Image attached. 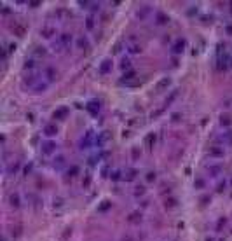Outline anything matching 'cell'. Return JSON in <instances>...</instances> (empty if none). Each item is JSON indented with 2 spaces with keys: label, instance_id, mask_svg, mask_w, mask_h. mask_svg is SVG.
<instances>
[{
  "label": "cell",
  "instance_id": "cell-2",
  "mask_svg": "<svg viewBox=\"0 0 232 241\" xmlns=\"http://www.w3.org/2000/svg\"><path fill=\"white\" fill-rule=\"evenodd\" d=\"M38 84V73L37 72H30V73H26L24 77H23V80H21V86L23 87H35Z\"/></svg>",
  "mask_w": 232,
  "mask_h": 241
},
{
  "label": "cell",
  "instance_id": "cell-35",
  "mask_svg": "<svg viewBox=\"0 0 232 241\" xmlns=\"http://www.w3.org/2000/svg\"><path fill=\"white\" fill-rule=\"evenodd\" d=\"M131 156H133L134 161H138V159H140V149H138V147H133V149H131Z\"/></svg>",
  "mask_w": 232,
  "mask_h": 241
},
{
  "label": "cell",
  "instance_id": "cell-22",
  "mask_svg": "<svg viewBox=\"0 0 232 241\" xmlns=\"http://www.w3.org/2000/svg\"><path fill=\"white\" fill-rule=\"evenodd\" d=\"M136 175H138V171H136L134 168H131V170L127 171V175H124V180H126V182H133V180L136 178Z\"/></svg>",
  "mask_w": 232,
  "mask_h": 241
},
{
  "label": "cell",
  "instance_id": "cell-46",
  "mask_svg": "<svg viewBox=\"0 0 232 241\" xmlns=\"http://www.w3.org/2000/svg\"><path fill=\"white\" fill-rule=\"evenodd\" d=\"M16 47H17L16 44H9V52H14V51H16Z\"/></svg>",
  "mask_w": 232,
  "mask_h": 241
},
{
  "label": "cell",
  "instance_id": "cell-47",
  "mask_svg": "<svg viewBox=\"0 0 232 241\" xmlns=\"http://www.w3.org/2000/svg\"><path fill=\"white\" fill-rule=\"evenodd\" d=\"M33 117H35V115H33V112H30V114H26V119H28L30 122H33Z\"/></svg>",
  "mask_w": 232,
  "mask_h": 241
},
{
  "label": "cell",
  "instance_id": "cell-50",
  "mask_svg": "<svg viewBox=\"0 0 232 241\" xmlns=\"http://www.w3.org/2000/svg\"><path fill=\"white\" fill-rule=\"evenodd\" d=\"M101 171H103V173H101V175H103V177H108V168H107V166H105V168H103V170H101Z\"/></svg>",
  "mask_w": 232,
  "mask_h": 241
},
{
  "label": "cell",
  "instance_id": "cell-26",
  "mask_svg": "<svg viewBox=\"0 0 232 241\" xmlns=\"http://www.w3.org/2000/svg\"><path fill=\"white\" fill-rule=\"evenodd\" d=\"M47 86H49V82H38L33 89H35V93H44L47 89Z\"/></svg>",
  "mask_w": 232,
  "mask_h": 241
},
{
  "label": "cell",
  "instance_id": "cell-31",
  "mask_svg": "<svg viewBox=\"0 0 232 241\" xmlns=\"http://www.w3.org/2000/svg\"><path fill=\"white\" fill-rule=\"evenodd\" d=\"M86 28H87V30H93V28H94V17H93V16H87V17H86Z\"/></svg>",
  "mask_w": 232,
  "mask_h": 241
},
{
  "label": "cell",
  "instance_id": "cell-45",
  "mask_svg": "<svg viewBox=\"0 0 232 241\" xmlns=\"http://www.w3.org/2000/svg\"><path fill=\"white\" fill-rule=\"evenodd\" d=\"M225 33H227V35H232V24H227V26H225Z\"/></svg>",
  "mask_w": 232,
  "mask_h": 241
},
{
  "label": "cell",
  "instance_id": "cell-13",
  "mask_svg": "<svg viewBox=\"0 0 232 241\" xmlns=\"http://www.w3.org/2000/svg\"><path fill=\"white\" fill-rule=\"evenodd\" d=\"M155 142H157V135H155V133H148V135L145 136V145H147V149H148V150H152V149H154Z\"/></svg>",
  "mask_w": 232,
  "mask_h": 241
},
{
  "label": "cell",
  "instance_id": "cell-44",
  "mask_svg": "<svg viewBox=\"0 0 232 241\" xmlns=\"http://www.w3.org/2000/svg\"><path fill=\"white\" fill-rule=\"evenodd\" d=\"M31 168H33V164H31V163H30V164H26V166H24V175H28V173L31 171Z\"/></svg>",
  "mask_w": 232,
  "mask_h": 241
},
{
  "label": "cell",
  "instance_id": "cell-49",
  "mask_svg": "<svg viewBox=\"0 0 232 241\" xmlns=\"http://www.w3.org/2000/svg\"><path fill=\"white\" fill-rule=\"evenodd\" d=\"M224 189H225V182H222V184H220V185H218V189H217V191H218V192H222V191H224Z\"/></svg>",
  "mask_w": 232,
  "mask_h": 241
},
{
  "label": "cell",
  "instance_id": "cell-36",
  "mask_svg": "<svg viewBox=\"0 0 232 241\" xmlns=\"http://www.w3.org/2000/svg\"><path fill=\"white\" fill-rule=\"evenodd\" d=\"M91 180H93V177H91V175L87 173V175H86V178L82 180V187H86V189H87V187L91 185Z\"/></svg>",
  "mask_w": 232,
  "mask_h": 241
},
{
  "label": "cell",
  "instance_id": "cell-20",
  "mask_svg": "<svg viewBox=\"0 0 232 241\" xmlns=\"http://www.w3.org/2000/svg\"><path fill=\"white\" fill-rule=\"evenodd\" d=\"M134 77H136V72H134V70H127V72H124V73H122V77H121V82L133 80Z\"/></svg>",
  "mask_w": 232,
  "mask_h": 241
},
{
  "label": "cell",
  "instance_id": "cell-32",
  "mask_svg": "<svg viewBox=\"0 0 232 241\" xmlns=\"http://www.w3.org/2000/svg\"><path fill=\"white\" fill-rule=\"evenodd\" d=\"M63 164H65V156H58V157L54 159V166H56V168H61Z\"/></svg>",
  "mask_w": 232,
  "mask_h": 241
},
{
  "label": "cell",
  "instance_id": "cell-8",
  "mask_svg": "<svg viewBox=\"0 0 232 241\" xmlns=\"http://www.w3.org/2000/svg\"><path fill=\"white\" fill-rule=\"evenodd\" d=\"M108 138H110V133H108V131H100V135H96V138H94V147L101 149L103 143H105Z\"/></svg>",
  "mask_w": 232,
  "mask_h": 241
},
{
  "label": "cell",
  "instance_id": "cell-38",
  "mask_svg": "<svg viewBox=\"0 0 232 241\" xmlns=\"http://www.w3.org/2000/svg\"><path fill=\"white\" fill-rule=\"evenodd\" d=\"M129 52H134V54H138V52H141V47H140L138 44H133V45H129Z\"/></svg>",
  "mask_w": 232,
  "mask_h": 241
},
{
  "label": "cell",
  "instance_id": "cell-19",
  "mask_svg": "<svg viewBox=\"0 0 232 241\" xmlns=\"http://www.w3.org/2000/svg\"><path fill=\"white\" fill-rule=\"evenodd\" d=\"M12 31H14V35H17V37H23V35L26 33V28H24L23 24H19V23H14V26H12Z\"/></svg>",
  "mask_w": 232,
  "mask_h": 241
},
{
  "label": "cell",
  "instance_id": "cell-34",
  "mask_svg": "<svg viewBox=\"0 0 232 241\" xmlns=\"http://www.w3.org/2000/svg\"><path fill=\"white\" fill-rule=\"evenodd\" d=\"M121 68H122V70H129V68H131V61H129L127 58H124L122 63H121Z\"/></svg>",
  "mask_w": 232,
  "mask_h": 241
},
{
  "label": "cell",
  "instance_id": "cell-41",
  "mask_svg": "<svg viewBox=\"0 0 232 241\" xmlns=\"http://www.w3.org/2000/svg\"><path fill=\"white\" fill-rule=\"evenodd\" d=\"M176 94H178V91H176V89H175V91H173V93H171V94H169V98H168V100H166V103H168V105H169V103H171V101H173V100H175V98H176Z\"/></svg>",
  "mask_w": 232,
  "mask_h": 241
},
{
  "label": "cell",
  "instance_id": "cell-11",
  "mask_svg": "<svg viewBox=\"0 0 232 241\" xmlns=\"http://www.w3.org/2000/svg\"><path fill=\"white\" fill-rule=\"evenodd\" d=\"M44 135L49 136V138L56 136V135H58V126H56V124H45V126H44Z\"/></svg>",
  "mask_w": 232,
  "mask_h": 241
},
{
  "label": "cell",
  "instance_id": "cell-30",
  "mask_svg": "<svg viewBox=\"0 0 232 241\" xmlns=\"http://www.w3.org/2000/svg\"><path fill=\"white\" fill-rule=\"evenodd\" d=\"M19 166H21V163L17 161V163H14V164H10V166L7 168V171H9L10 175H14V173H17V170H19Z\"/></svg>",
  "mask_w": 232,
  "mask_h": 241
},
{
  "label": "cell",
  "instance_id": "cell-17",
  "mask_svg": "<svg viewBox=\"0 0 232 241\" xmlns=\"http://www.w3.org/2000/svg\"><path fill=\"white\" fill-rule=\"evenodd\" d=\"M112 208V201H108V199H103L100 205H98V213H105V212H108Z\"/></svg>",
  "mask_w": 232,
  "mask_h": 241
},
{
  "label": "cell",
  "instance_id": "cell-42",
  "mask_svg": "<svg viewBox=\"0 0 232 241\" xmlns=\"http://www.w3.org/2000/svg\"><path fill=\"white\" fill-rule=\"evenodd\" d=\"M141 194H145V187L138 185V189H134V196H141Z\"/></svg>",
  "mask_w": 232,
  "mask_h": 241
},
{
  "label": "cell",
  "instance_id": "cell-40",
  "mask_svg": "<svg viewBox=\"0 0 232 241\" xmlns=\"http://www.w3.org/2000/svg\"><path fill=\"white\" fill-rule=\"evenodd\" d=\"M220 122L224 124V126H231L232 124V121L229 119V115H222V119H220Z\"/></svg>",
  "mask_w": 232,
  "mask_h": 241
},
{
  "label": "cell",
  "instance_id": "cell-29",
  "mask_svg": "<svg viewBox=\"0 0 232 241\" xmlns=\"http://www.w3.org/2000/svg\"><path fill=\"white\" fill-rule=\"evenodd\" d=\"M127 220H129V222H140V220H141V213H140V212H133V213L127 217Z\"/></svg>",
  "mask_w": 232,
  "mask_h": 241
},
{
  "label": "cell",
  "instance_id": "cell-6",
  "mask_svg": "<svg viewBox=\"0 0 232 241\" xmlns=\"http://www.w3.org/2000/svg\"><path fill=\"white\" fill-rule=\"evenodd\" d=\"M94 133H93V129H89L87 133H86V136L80 140V149H87V147H91V145H94Z\"/></svg>",
  "mask_w": 232,
  "mask_h": 241
},
{
  "label": "cell",
  "instance_id": "cell-16",
  "mask_svg": "<svg viewBox=\"0 0 232 241\" xmlns=\"http://www.w3.org/2000/svg\"><path fill=\"white\" fill-rule=\"evenodd\" d=\"M9 205H10L12 208H19V206H21V199H19V194H17V192H12V194L9 196Z\"/></svg>",
  "mask_w": 232,
  "mask_h": 241
},
{
  "label": "cell",
  "instance_id": "cell-51",
  "mask_svg": "<svg viewBox=\"0 0 232 241\" xmlns=\"http://www.w3.org/2000/svg\"><path fill=\"white\" fill-rule=\"evenodd\" d=\"M173 121H180V114H173Z\"/></svg>",
  "mask_w": 232,
  "mask_h": 241
},
{
  "label": "cell",
  "instance_id": "cell-18",
  "mask_svg": "<svg viewBox=\"0 0 232 241\" xmlns=\"http://www.w3.org/2000/svg\"><path fill=\"white\" fill-rule=\"evenodd\" d=\"M208 152H210V156H213V157H222V156H224V149H220L218 145H211Z\"/></svg>",
  "mask_w": 232,
  "mask_h": 241
},
{
  "label": "cell",
  "instance_id": "cell-5",
  "mask_svg": "<svg viewBox=\"0 0 232 241\" xmlns=\"http://www.w3.org/2000/svg\"><path fill=\"white\" fill-rule=\"evenodd\" d=\"M112 72V59L110 58H105L101 63H100V66H98V73L100 75H107V73H110Z\"/></svg>",
  "mask_w": 232,
  "mask_h": 241
},
{
  "label": "cell",
  "instance_id": "cell-7",
  "mask_svg": "<svg viewBox=\"0 0 232 241\" xmlns=\"http://www.w3.org/2000/svg\"><path fill=\"white\" fill-rule=\"evenodd\" d=\"M100 107H101V105H100V101H98V100H91L89 103H86V110H87L91 115H94V117L98 115V112H100Z\"/></svg>",
  "mask_w": 232,
  "mask_h": 241
},
{
  "label": "cell",
  "instance_id": "cell-27",
  "mask_svg": "<svg viewBox=\"0 0 232 241\" xmlns=\"http://www.w3.org/2000/svg\"><path fill=\"white\" fill-rule=\"evenodd\" d=\"M79 171H80V168H79L77 164H73L72 168H68V171H66V175L73 178V177H77V173H79Z\"/></svg>",
  "mask_w": 232,
  "mask_h": 241
},
{
  "label": "cell",
  "instance_id": "cell-33",
  "mask_svg": "<svg viewBox=\"0 0 232 241\" xmlns=\"http://www.w3.org/2000/svg\"><path fill=\"white\" fill-rule=\"evenodd\" d=\"M45 52H47L45 47H42V45H37V47H35V54H37V56H45Z\"/></svg>",
  "mask_w": 232,
  "mask_h": 241
},
{
  "label": "cell",
  "instance_id": "cell-12",
  "mask_svg": "<svg viewBox=\"0 0 232 241\" xmlns=\"http://www.w3.org/2000/svg\"><path fill=\"white\" fill-rule=\"evenodd\" d=\"M185 45H187L185 38H178V40L175 42V45H173V52H175V54H180V52H183V51H185Z\"/></svg>",
  "mask_w": 232,
  "mask_h": 241
},
{
  "label": "cell",
  "instance_id": "cell-3",
  "mask_svg": "<svg viewBox=\"0 0 232 241\" xmlns=\"http://www.w3.org/2000/svg\"><path fill=\"white\" fill-rule=\"evenodd\" d=\"M56 142H52V140H47V142H42L40 143V149H42V154L44 156H52L54 152H56Z\"/></svg>",
  "mask_w": 232,
  "mask_h": 241
},
{
  "label": "cell",
  "instance_id": "cell-21",
  "mask_svg": "<svg viewBox=\"0 0 232 241\" xmlns=\"http://www.w3.org/2000/svg\"><path fill=\"white\" fill-rule=\"evenodd\" d=\"M155 17H157V24H168V21H169V17L164 12H157Z\"/></svg>",
  "mask_w": 232,
  "mask_h": 241
},
{
  "label": "cell",
  "instance_id": "cell-25",
  "mask_svg": "<svg viewBox=\"0 0 232 241\" xmlns=\"http://www.w3.org/2000/svg\"><path fill=\"white\" fill-rule=\"evenodd\" d=\"M77 45H79L80 49H86V47L89 45V40H87L86 37H79V38H77Z\"/></svg>",
  "mask_w": 232,
  "mask_h": 241
},
{
  "label": "cell",
  "instance_id": "cell-14",
  "mask_svg": "<svg viewBox=\"0 0 232 241\" xmlns=\"http://www.w3.org/2000/svg\"><path fill=\"white\" fill-rule=\"evenodd\" d=\"M169 86H171V79H169V77H162V79L157 82L155 89H157V91H164V89H168Z\"/></svg>",
  "mask_w": 232,
  "mask_h": 241
},
{
  "label": "cell",
  "instance_id": "cell-43",
  "mask_svg": "<svg viewBox=\"0 0 232 241\" xmlns=\"http://www.w3.org/2000/svg\"><path fill=\"white\" fill-rule=\"evenodd\" d=\"M79 5H80L82 9H87V7H89V5H93V3H91V2H79Z\"/></svg>",
  "mask_w": 232,
  "mask_h": 241
},
{
  "label": "cell",
  "instance_id": "cell-15",
  "mask_svg": "<svg viewBox=\"0 0 232 241\" xmlns=\"http://www.w3.org/2000/svg\"><path fill=\"white\" fill-rule=\"evenodd\" d=\"M68 115V108L66 107H59V108H56L54 112H52V117L54 119H65Z\"/></svg>",
  "mask_w": 232,
  "mask_h": 241
},
{
  "label": "cell",
  "instance_id": "cell-23",
  "mask_svg": "<svg viewBox=\"0 0 232 241\" xmlns=\"http://www.w3.org/2000/svg\"><path fill=\"white\" fill-rule=\"evenodd\" d=\"M164 206H166L168 210H171V208H176V206H178V201H176L175 198H168V199L164 201Z\"/></svg>",
  "mask_w": 232,
  "mask_h": 241
},
{
  "label": "cell",
  "instance_id": "cell-52",
  "mask_svg": "<svg viewBox=\"0 0 232 241\" xmlns=\"http://www.w3.org/2000/svg\"><path fill=\"white\" fill-rule=\"evenodd\" d=\"M122 241H133V240H131V238H126V240H122Z\"/></svg>",
  "mask_w": 232,
  "mask_h": 241
},
{
  "label": "cell",
  "instance_id": "cell-1",
  "mask_svg": "<svg viewBox=\"0 0 232 241\" xmlns=\"http://www.w3.org/2000/svg\"><path fill=\"white\" fill-rule=\"evenodd\" d=\"M222 44H218V49H217V70L218 72H229L232 68V54L227 52L225 49L222 51Z\"/></svg>",
  "mask_w": 232,
  "mask_h": 241
},
{
  "label": "cell",
  "instance_id": "cell-28",
  "mask_svg": "<svg viewBox=\"0 0 232 241\" xmlns=\"http://www.w3.org/2000/svg\"><path fill=\"white\" fill-rule=\"evenodd\" d=\"M110 178H112L114 182H119V180H121V178H124V177H122V171H119V170H114V171L110 173Z\"/></svg>",
  "mask_w": 232,
  "mask_h": 241
},
{
  "label": "cell",
  "instance_id": "cell-48",
  "mask_svg": "<svg viewBox=\"0 0 232 241\" xmlns=\"http://www.w3.org/2000/svg\"><path fill=\"white\" fill-rule=\"evenodd\" d=\"M28 5H30V7H38L40 2H28Z\"/></svg>",
  "mask_w": 232,
  "mask_h": 241
},
{
  "label": "cell",
  "instance_id": "cell-24",
  "mask_svg": "<svg viewBox=\"0 0 232 241\" xmlns=\"http://www.w3.org/2000/svg\"><path fill=\"white\" fill-rule=\"evenodd\" d=\"M35 65H37V63H35V59H33V58H30V59H26V61L23 63V68H24V70H30V72H31V70L35 68Z\"/></svg>",
  "mask_w": 232,
  "mask_h": 241
},
{
  "label": "cell",
  "instance_id": "cell-37",
  "mask_svg": "<svg viewBox=\"0 0 232 241\" xmlns=\"http://www.w3.org/2000/svg\"><path fill=\"white\" fill-rule=\"evenodd\" d=\"M204 185H206V184H204L203 178H196V182H194V187H196V189H204Z\"/></svg>",
  "mask_w": 232,
  "mask_h": 241
},
{
  "label": "cell",
  "instance_id": "cell-39",
  "mask_svg": "<svg viewBox=\"0 0 232 241\" xmlns=\"http://www.w3.org/2000/svg\"><path fill=\"white\" fill-rule=\"evenodd\" d=\"M145 178H147V182H155V178H157V175H155V171H148Z\"/></svg>",
  "mask_w": 232,
  "mask_h": 241
},
{
  "label": "cell",
  "instance_id": "cell-4",
  "mask_svg": "<svg viewBox=\"0 0 232 241\" xmlns=\"http://www.w3.org/2000/svg\"><path fill=\"white\" fill-rule=\"evenodd\" d=\"M58 40L61 42V45H63L65 49H68V47H72V44H73V35H72L70 31H63Z\"/></svg>",
  "mask_w": 232,
  "mask_h": 241
},
{
  "label": "cell",
  "instance_id": "cell-9",
  "mask_svg": "<svg viewBox=\"0 0 232 241\" xmlns=\"http://www.w3.org/2000/svg\"><path fill=\"white\" fill-rule=\"evenodd\" d=\"M54 33H56V28H54L52 24H45L44 28H40V35H42L44 38H51Z\"/></svg>",
  "mask_w": 232,
  "mask_h": 241
},
{
  "label": "cell",
  "instance_id": "cell-53",
  "mask_svg": "<svg viewBox=\"0 0 232 241\" xmlns=\"http://www.w3.org/2000/svg\"><path fill=\"white\" fill-rule=\"evenodd\" d=\"M3 241H7V240H5V238H3Z\"/></svg>",
  "mask_w": 232,
  "mask_h": 241
},
{
  "label": "cell",
  "instance_id": "cell-10",
  "mask_svg": "<svg viewBox=\"0 0 232 241\" xmlns=\"http://www.w3.org/2000/svg\"><path fill=\"white\" fill-rule=\"evenodd\" d=\"M44 75H45L47 82H54V80H56V77H58V72H56V68H52V66H47V68L44 70Z\"/></svg>",
  "mask_w": 232,
  "mask_h": 241
}]
</instances>
